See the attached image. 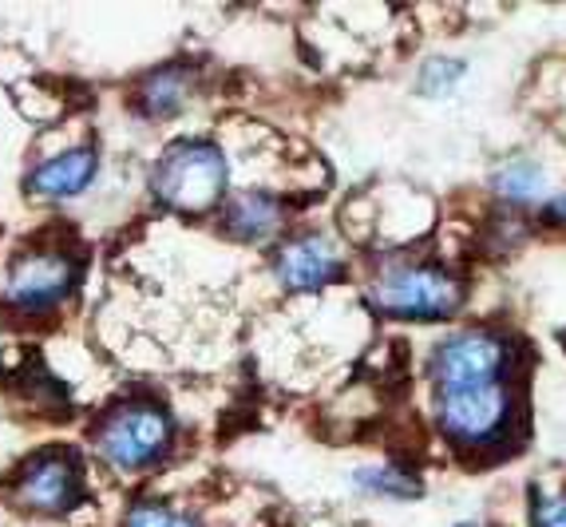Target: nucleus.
Returning a JSON list of instances; mask_svg holds the SVG:
<instances>
[{
    "instance_id": "18",
    "label": "nucleus",
    "mask_w": 566,
    "mask_h": 527,
    "mask_svg": "<svg viewBox=\"0 0 566 527\" xmlns=\"http://www.w3.org/2000/svg\"><path fill=\"white\" fill-rule=\"evenodd\" d=\"M460 527H475V524H460Z\"/></svg>"
},
{
    "instance_id": "17",
    "label": "nucleus",
    "mask_w": 566,
    "mask_h": 527,
    "mask_svg": "<svg viewBox=\"0 0 566 527\" xmlns=\"http://www.w3.org/2000/svg\"><path fill=\"white\" fill-rule=\"evenodd\" d=\"M551 215H555L558 223H566V190H563V195L555 198V203H551Z\"/></svg>"
},
{
    "instance_id": "4",
    "label": "nucleus",
    "mask_w": 566,
    "mask_h": 527,
    "mask_svg": "<svg viewBox=\"0 0 566 527\" xmlns=\"http://www.w3.org/2000/svg\"><path fill=\"white\" fill-rule=\"evenodd\" d=\"M507 389L503 381H488V385H463V389H440L436 393V421L444 428L448 441L475 448L488 444L503 433L507 424Z\"/></svg>"
},
{
    "instance_id": "11",
    "label": "nucleus",
    "mask_w": 566,
    "mask_h": 527,
    "mask_svg": "<svg viewBox=\"0 0 566 527\" xmlns=\"http://www.w3.org/2000/svg\"><path fill=\"white\" fill-rule=\"evenodd\" d=\"M190 87H195V80H190L187 68H179V64L159 68V72H151L143 80L139 107L151 115V120H170V115H179L182 107H187Z\"/></svg>"
},
{
    "instance_id": "9",
    "label": "nucleus",
    "mask_w": 566,
    "mask_h": 527,
    "mask_svg": "<svg viewBox=\"0 0 566 527\" xmlns=\"http://www.w3.org/2000/svg\"><path fill=\"white\" fill-rule=\"evenodd\" d=\"M95 151L76 147V151H64L56 159L40 163L36 170L29 175V190L32 198H48V203H64V198H76L92 187L95 179Z\"/></svg>"
},
{
    "instance_id": "13",
    "label": "nucleus",
    "mask_w": 566,
    "mask_h": 527,
    "mask_svg": "<svg viewBox=\"0 0 566 527\" xmlns=\"http://www.w3.org/2000/svg\"><path fill=\"white\" fill-rule=\"evenodd\" d=\"M353 484H357L360 492H368V496H385V499L420 496V484L400 468H360L357 476H353Z\"/></svg>"
},
{
    "instance_id": "10",
    "label": "nucleus",
    "mask_w": 566,
    "mask_h": 527,
    "mask_svg": "<svg viewBox=\"0 0 566 527\" xmlns=\"http://www.w3.org/2000/svg\"><path fill=\"white\" fill-rule=\"evenodd\" d=\"M282 223L285 207L265 190H242L227 207V235H234L238 242H265L282 230Z\"/></svg>"
},
{
    "instance_id": "1",
    "label": "nucleus",
    "mask_w": 566,
    "mask_h": 527,
    "mask_svg": "<svg viewBox=\"0 0 566 527\" xmlns=\"http://www.w3.org/2000/svg\"><path fill=\"white\" fill-rule=\"evenodd\" d=\"M227 155L207 140H182L163 151L159 167L151 175V190L163 207L179 215H207L227 195Z\"/></svg>"
},
{
    "instance_id": "8",
    "label": "nucleus",
    "mask_w": 566,
    "mask_h": 527,
    "mask_svg": "<svg viewBox=\"0 0 566 527\" xmlns=\"http://www.w3.org/2000/svg\"><path fill=\"white\" fill-rule=\"evenodd\" d=\"M274 270L285 290H322V286L337 282L345 262H340V250L325 235H305L285 246Z\"/></svg>"
},
{
    "instance_id": "15",
    "label": "nucleus",
    "mask_w": 566,
    "mask_h": 527,
    "mask_svg": "<svg viewBox=\"0 0 566 527\" xmlns=\"http://www.w3.org/2000/svg\"><path fill=\"white\" fill-rule=\"evenodd\" d=\"M460 75H463L460 60H428V64L420 68V92L440 95V92H448V87H452Z\"/></svg>"
},
{
    "instance_id": "16",
    "label": "nucleus",
    "mask_w": 566,
    "mask_h": 527,
    "mask_svg": "<svg viewBox=\"0 0 566 527\" xmlns=\"http://www.w3.org/2000/svg\"><path fill=\"white\" fill-rule=\"evenodd\" d=\"M531 527H566V496H538L531 499Z\"/></svg>"
},
{
    "instance_id": "3",
    "label": "nucleus",
    "mask_w": 566,
    "mask_h": 527,
    "mask_svg": "<svg viewBox=\"0 0 566 527\" xmlns=\"http://www.w3.org/2000/svg\"><path fill=\"white\" fill-rule=\"evenodd\" d=\"M170 441H175L170 416L151 401H132V405L115 409L95 433L99 456L119 472H143L159 464L167 456Z\"/></svg>"
},
{
    "instance_id": "12",
    "label": "nucleus",
    "mask_w": 566,
    "mask_h": 527,
    "mask_svg": "<svg viewBox=\"0 0 566 527\" xmlns=\"http://www.w3.org/2000/svg\"><path fill=\"white\" fill-rule=\"evenodd\" d=\"M491 187H495L500 198H507V203H535V198H543V190H547V170L531 159H515L495 170Z\"/></svg>"
},
{
    "instance_id": "14",
    "label": "nucleus",
    "mask_w": 566,
    "mask_h": 527,
    "mask_svg": "<svg viewBox=\"0 0 566 527\" xmlns=\"http://www.w3.org/2000/svg\"><path fill=\"white\" fill-rule=\"evenodd\" d=\"M123 527H202L195 516L179 508H167V504H135L123 519Z\"/></svg>"
},
{
    "instance_id": "5",
    "label": "nucleus",
    "mask_w": 566,
    "mask_h": 527,
    "mask_svg": "<svg viewBox=\"0 0 566 527\" xmlns=\"http://www.w3.org/2000/svg\"><path fill=\"white\" fill-rule=\"evenodd\" d=\"M12 499L32 516H64L84 499V464L76 452H40L17 472Z\"/></svg>"
},
{
    "instance_id": "2",
    "label": "nucleus",
    "mask_w": 566,
    "mask_h": 527,
    "mask_svg": "<svg viewBox=\"0 0 566 527\" xmlns=\"http://www.w3.org/2000/svg\"><path fill=\"white\" fill-rule=\"evenodd\" d=\"M368 298L385 318L400 321H444L460 310L463 286L452 273L436 270V266H388L373 278Z\"/></svg>"
},
{
    "instance_id": "6",
    "label": "nucleus",
    "mask_w": 566,
    "mask_h": 527,
    "mask_svg": "<svg viewBox=\"0 0 566 527\" xmlns=\"http://www.w3.org/2000/svg\"><path fill=\"white\" fill-rule=\"evenodd\" d=\"M503 369H507V345H503V338H495L488 330L452 333L432 353L436 393L440 389L488 385V381H500Z\"/></svg>"
},
{
    "instance_id": "7",
    "label": "nucleus",
    "mask_w": 566,
    "mask_h": 527,
    "mask_svg": "<svg viewBox=\"0 0 566 527\" xmlns=\"http://www.w3.org/2000/svg\"><path fill=\"white\" fill-rule=\"evenodd\" d=\"M76 290V262L64 255H24L9 273V301L24 313H48Z\"/></svg>"
}]
</instances>
